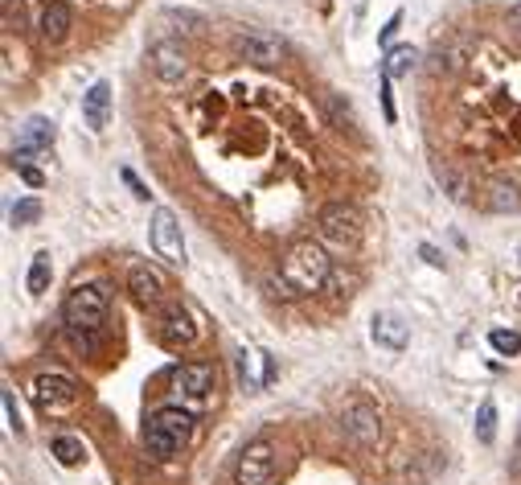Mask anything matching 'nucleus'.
I'll return each instance as SVG.
<instances>
[{"instance_id":"f257e3e1","label":"nucleus","mask_w":521,"mask_h":485,"mask_svg":"<svg viewBox=\"0 0 521 485\" xmlns=\"http://www.w3.org/2000/svg\"><path fill=\"white\" fill-rule=\"evenodd\" d=\"M62 325L70 345L78 350V358H91L99 350V337L107 329V292L99 284H78L70 296L62 301Z\"/></svg>"},{"instance_id":"f03ea898","label":"nucleus","mask_w":521,"mask_h":485,"mask_svg":"<svg viewBox=\"0 0 521 485\" xmlns=\"http://www.w3.org/2000/svg\"><path fill=\"white\" fill-rule=\"evenodd\" d=\"M329 276H333V255L325 251V243H317V238L292 243L284 263H279V288H284L287 296H309V292L325 288Z\"/></svg>"},{"instance_id":"7ed1b4c3","label":"nucleus","mask_w":521,"mask_h":485,"mask_svg":"<svg viewBox=\"0 0 521 485\" xmlns=\"http://www.w3.org/2000/svg\"><path fill=\"white\" fill-rule=\"evenodd\" d=\"M193 436V411L189 408H156L144 424V449L156 461H172Z\"/></svg>"},{"instance_id":"20e7f679","label":"nucleus","mask_w":521,"mask_h":485,"mask_svg":"<svg viewBox=\"0 0 521 485\" xmlns=\"http://www.w3.org/2000/svg\"><path fill=\"white\" fill-rule=\"evenodd\" d=\"M317 235H320V243H325L329 251L349 255V251L362 247L365 218H362V210H357L353 202H329V206H320V214H317Z\"/></svg>"},{"instance_id":"39448f33","label":"nucleus","mask_w":521,"mask_h":485,"mask_svg":"<svg viewBox=\"0 0 521 485\" xmlns=\"http://www.w3.org/2000/svg\"><path fill=\"white\" fill-rule=\"evenodd\" d=\"M337 424L345 432V441H353L365 453L378 449V441H382V411H378L373 400H365V395H345V403L337 411Z\"/></svg>"},{"instance_id":"423d86ee","label":"nucleus","mask_w":521,"mask_h":485,"mask_svg":"<svg viewBox=\"0 0 521 485\" xmlns=\"http://www.w3.org/2000/svg\"><path fill=\"white\" fill-rule=\"evenodd\" d=\"M235 485H276V444L259 436L238 453Z\"/></svg>"},{"instance_id":"0eeeda50","label":"nucleus","mask_w":521,"mask_h":485,"mask_svg":"<svg viewBox=\"0 0 521 485\" xmlns=\"http://www.w3.org/2000/svg\"><path fill=\"white\" fill-rule=\"evenodd\" d=\"M148 238H152V251H156L164 263L185 268V235H181V222H177V214H172L169 206H156V210H152Z\"/></svg>"},{"instance_id":"6e6552de","label":"nucleus","mask_w":521,"mask_h":485,"mask_svg":"<svg viewBox=\"0 0 521 485\" xmlns=\"http://www.w3.org/2000/svg\"><path fill=\"white\" fill-rule=\"evenodd\" d=\"M29 395L37 403V411H66L78 403V383L62 370H45L29 383Z\"/></svg>"},{"instance_id":"1a4fd4ad","label":"nucleus","mask_w":521,"mask_h":485,"mask_svg":"<svg viewBox=\"0 0 521 485\" xmlns=\"http://www.w3.org/2000/svg\"><path fill=\"white\" fill-rule=\"evenodd\" d=\"M235 54L243 58V62L259 66V70H276V66L284 62V42L267 29H238L235 33Z\"/></svg>"},{"instance_id":"9d476101","label":"nucleus","mask_w":521,"mask_h":485,"mask_svg":"<svg viewBox=\"0 0 521 485\" xmlns=\"http://www.w3.org/2000/svg\"><path fill=\"white\" fill-rule=\"evenodd\" d=\"M213 383H218V370L213 362H181V367L172 370V391L189 403H205L210 400Z\"/></svg>"},{"instance_id":"9b49d317","label":"nucleus","mask_w":521,"mask_h":485,"mask_svg":"<svg viewBox=\"0 0 521 485\" xmlns=\"http://www.w3.org/2000/svg\"><path fill=\"white\" fill-rule=\"evenodd\" d=\"M148 58H152V70H156V78L164 86H177L185 78V70H189L185 50L177 42H169V37H156V42L148 45Z\"/></svg>"},{"instance_id":"f8f14e48","label":"nucleus","mask_w":521,"mask_h":485,"mask_svg":"<svg viewBox=\"0 0 521 485\" xmlns=\"http://www.w3.org/2000/svg\"><path fill=\"white\" fill-rule=\"evenodd\" d=\"M160 342L169 345V350H189L197 342V321L189 317V309L172 304L169 313L160 317Z\"/></svg>"},{"instance_id":"ddd939ff","label":"nucleus","mask_w":521,"mask_h":485,"mask_svg":"<svg viewBox=\"0 0 521 485\" xmlns=\"http://www.w3.org/2000/svg\"><path fill=\"white\" fill-rule=\"evenodd\" d=\"M70 25H75V9L66 4V0H45L42 12H37V33H42L45 42H66L70 37Z\"/></svg>"},{"instance_id":"4468645a","label":"nucleus","mask_w":521,"mask_h":485,"mask_svg":"<svg viewBox=\"0 0 521 485\" xmlns=\"http://www.w3.org/2000/svg\"><path fill=\"white\" fill-rule=\"evenodd\" d=\"M469 37H447V42H439L436 50H431V58H427V70L431 75H460L464 66H469Z\"/></svg>"},{"instance_id":"2eb2a0df","label":"nucleus","mask_w":521,"mask_h":485,"mask_svg":"<svg viewBox=\"0 0 521 485\" xmlns=\"http://www.w3.org/2000/svg\"><path fill=\"white\" fill-rule=\"evenodd\" d=\"M128 292L136 304L152 309V304H160V296H164V276H160L156 268H148V263H140V268L128 271Z\"/></svg>"},{"instance_id":"dca6fc26","label":"nucleus","mask_w":521,"mask_h":485,"mask_svg":"<svg viewBox=\"0 0 521 485\" xmlns=\"http://www.w3.org/2000/svg\"><path fill=\"white\" fill-rule=\"evenodd\" d=\"M107 116H111V83L99 78V83H91V91L83 95V124L91 132H103Z\"/></svg>"},{"instance_id":"f3484780","label":"nucleus","mask_w":521,"mask_h":485,"mask_svg":"<svg viewBox=\"0 0 521 485\" xmlns=\"http://www.w3.org/2000/svg\"><path fill=\"white\" fill-rule=\"evenodd\" d=\"M370 334H373V342L382 345V350H390V354L406 350V342H411V329H406V321H403V317H394V313H378V317H373Z\"/></svg>"},{"instance_id":"a211bd4d","label":"nucleus","mask_w":521,"mask_h":485,"mask_svg":"<svg viewBox=\"0 0 521 485\" xmlns=\"http://www.w3.org/2000/svg\"><path fill=\"white\" fill-rule=\"evenodd\" d=\"M485 206L493 214H509V210H521V190L513 182H493L485 190Z\"/></svg>"},{"instance_id":"6ab92c4d","label":"nucleus","mask_w":521,"mask_h":485,"mask_svg":"<svg viewBox=\"0 0 521 485\" xmlns=\"http://www.w3.org/2000/svg\"><path fill=\"white\" fill-rule=\"evenodd\" d=\"M325 111H329V119H333V128L337 132H349V136H357V116H353V108H349V99H341V95H325Z\"/></svg>"},{"instance_id":"aec40b11","label":"nucleus","mask_w":521,"mask_h":485,"mask_svg":"<svg viewBox=\"0 0 521 485\" xmlns=\"http://www.w3.org/2000/svg\"><path fill=\"white\" fill-rule=\"evenodd\" d=\"M419 66V50H411V45H398V50H390V58H386V78H406L411 70Z\"/></svg>"},{"instance_id":"412c9836","label":"nucleus","mask_w":521,"mask_h":485,"mask_svg":"<svg viewBox=\"0 0 521 485\" xmlns=\"http://www.w3.org/2000/svg\"><path fill=\"white\" fill-rule=\"evenodd\" d=\"M53 457H58V465H66V469H75V465H83V457H86V449H83V441L78 436H53Z\"/></svg>"},{"instance_id":"4be33fe9","label":"nucleus","mask_w":521,"mask_h":485,"mask_svg":"<svg viewBox=\"0 0 521 485\" xmlns=\"http://www.w3.org/2000/svg\"><path fill=\"white\" fill-rule=\"evenodd\" d=\"M50 288V251H37L29 263V292L33 296H42Z\"/></svg>"},{"instance_id":"5701e85b","label":"nucleus","mask_w":521,"mask_h":485,"mask_svg":"<svg viewBox=\"0 0 521 485\" xmlns=\"http://www.w3.org/2000/svg\"><path fill=\"white\" fill-rule=\"evenodd\" d=\"M25 144L29 149H45V144H53V124L42 116H33L29 124H25Z\"/></svg>"},{"instance_id":"b1692460","label":"nucleus","mask_w":521,"mask_h":485,"mask_svg":"<svg viewBox=\"0 0 521 485\" xmlns=\"http://www.w3.org/2000/svg\"><path fill=\"white\" fill-rule=\"evenodd\" d=\"M493 436H497V408H493V400H485L477 411V441L493 444Z\"/></svg>"},{"instance_id":"393cba45","label":"nucleus","mask_w":521,"mask_h":485,"mask_svg":"<svg viewBox=\"0 0 521 485\" xmlns=\"http://www.w3.org/2000/svg\"><path fill=\"white\" fill-rule=\"evenodd\" d=\"M489 345L497 350V354L513 358V354L521 350V334H513V329H493V334H489Z\"/></svg>"},{"instance_id":"a878e982","label":"nucleus","mask_w":521,"mask_h":485,"mask_svg":"<svg viewBox=\"0 0 521 485\" xmlns=\"http://www.w3.org/2000/svg\"><path fill=\"white\" fill-rule=\"evenodd\" d=\"M37 218H42V202H37V198H21V202L12 206V222H17V227H29Z\"/></svg>"},{"instance_id":"bb28decb","label":"nucleus","mask_w":521,"mask_h":485,"mask_svg":"<svg viewBox=\"0 0 521 485\" xmlns=\"http://www.w3.org/2000/svg\"><path fill=\"white\" fill-rule=\"evenodd\" d=\"M0 403H4V416H9V428L21 436L25 432V424H21V411H17V400H12V387H4L0 391Z\"/></svg>"},{"instance_id":"cd10ccee","label":"nucleus","mask_w":521,"mask_h":485,"mask_svg":"<svg viewBox=\"0 0 521 485\" xmlns=\"http://www.w3.org/2000/svg\"><path fill=\"white\" fill-rule=\"evenodd\" d=\"M505 25H509V29H517V33H521V0H513L509 9H505Z\"/></svg>"},{"instance_id":"c85d7f7f","label":"nucleus","mask_w":521,"mask_h":485,"mask_svg":"<svg viewBox=\"0 0 521 485\" xmlns=\"http://www.w3.org/2000/svg\"><path fill=\"white\" fill-rule=\"evenodd\" d=\"M398 25H403V12H394V17H390V25H386V29H382V42H390V37H394V29H398Z\"/></svg>"},{"instance_id":"c756f323","label":"nucleus","mask_w":521,"mask_h":485,"mask_svg":"<svg viewBox=\"0 0 521 485\" xmlns=\"http://www.w3.org/2000/svg\"><path fill=\"white\" fill-rule=\"evenodd\" d=\"M21 177H25L29 185H42V173H37V169H29V165H21Z\"/></svg>"}]
</instances>
